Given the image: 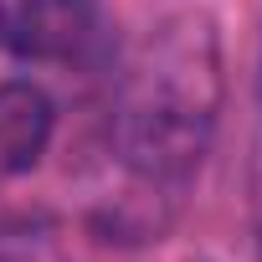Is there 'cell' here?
<instances>
[{
  "label": "cell",
  "mask_w": 262,
  "mask_h": 262,
  "mask_svg": "<svg viewBox=\"0 0 262 262\" xmlns=\"http://www.w3.org/2000/svg\"><path fill=\"white\" fill-rule=\"evenodd\" d=\"M221 113V41L206 11L170 16L144 36L118 88L113 149L149 185H180L211 149Z\"/></svg>",
  "instance_id": "obj_1"
},
{
  "label": "cell",
  "mask_w": 262,
  "mask_h": 262,
  "mask_svg": "<svg viewBox=\"0 0 262 262\" xmlns=\"http://www.w3.org/2000/svg\"><path fill=\"white\" fill-rule=\"evenodd\" d=\"M6 41L26 62H88L103 47V0H21L16 16H6Z\"/></svg>",
  "instance_id": "obj_2"
},
{
  "label": "cell",
  "mask_w": 262,
  "mask_h": 262,
  "mask_svg": "<svg viewBox=\"0 0 262 262\" xmlns=\"http://www.w3.org/2000/svg\"><path fill=\"white\" fill-rule=\"evenodd\" d=\"M57 134V103L31 77L0 82V175H31Z\"/></svg>",
  "instance_id": "obj_3"
},
{
  "label": "cell",
  "mask_w": 262,
  "mask_h": 262,
  "mask_svg": "<svg viewBox=\"0 0 262 262\" xmlns=\"http://www.w3.org/2000/svg\"><path fill=\"white\" fill-rule=\"evenodd\" d=\"M0 41H6V6H0Z\"/></svg>",
  "instance_id": "obj_4"
}]
</instances>
